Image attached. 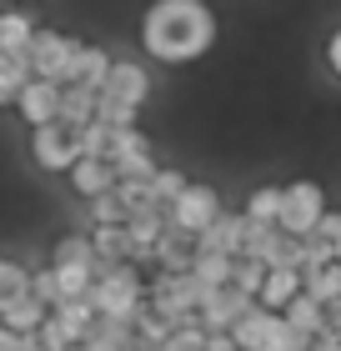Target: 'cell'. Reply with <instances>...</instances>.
Masks as SVG:
<instances>
[{"label":"cell","mask_w":341,"mask_h":351,"mask_svg":"<svg viewBox=\"0 0 341 351\" xmlns=\"http://www.w3.org/2000/svg\"><path fill=\"white\" fill-rule=\"evenodd\" d=\"M110 166H116L121 181H156V156H151V141H145L141 125H126V131H116V141H110Z\"/></svg>","instance_id":"obj_7"},{"label":"cell","mask_w":341,"mask_h":351,"mask_svg":"<svg viewBox=\"0 0 341 351\" xmlns=\"http://www.w3.org/2000/svg\"><path fill=\"white\" fill-rule=\"evenodd\" d=\"M110 66H116V56H110L106 45H86V40H80V51H75V66H71V81H66V86L106 90V81H110Z\"/></svg>","instance_id":"obj_12"},{"label":"cell","mask_w":341,"mask_h":351,"mask_svg":"<svg viewBox=\"0 0 341 351\" xmlns=\"http://www.w3.org/2000/svg\"><path fill=\"white\" fill-rule=\"evenodd\" d=\"M0 351H25V337H15L10 326H0Z\"/></svg>","instance_id":"obj_35"},{"label":"cell","mask_w":341,"mask_h":351,"mask_svg":"<svg viewBox=\"0 0 341 351\" xmlns=\"http://www.w3.org/2000/svg\"><path fill=\"white\" fill-rule=\"evenodd\" d=\"M30 156H36V166L40 171H66L80 161V151H75V131L71 125H40V131H30Z\"/></svg>","instance_id":"obj_8"},{"label":"cell","mask_w":341,"mask_h":351,"mask_svg":"<svg viewBox=\"0 0 341 351\" xmlns=\"http://www.w3.org/2000/svg\"><path fill=\"white\" fill-rule=\"evenodd\" d=\"M145 306L171 326H191L201 322V286L191 271H156V281L145 286Z\"/></svg>","instance_id":"obj_3"},{"label":"cell","mask_w":341,"mask_h":351,"mask_svg":"<svg viewBox=\"0 0 341 351\" xmlns=\"http://www.w3.org/2000/svg\"><path fill=\"white\" fill-rule=\"evenodd\" d=\"M21 296H30V271L21 261H0V311Z\"/></svg>","instance_id":"obj_26"},{"label":"cell","mask_w":341,"mask_h":351,"mask_svg":"<svg viewBox=\"0 0 341 351\" xmlns=\"http://www.w3.org/2000/svg\"><path fill=\"white\" fill-rule=\"evenodd\" d=\"M216 30L206 0H151L141 15V51L161 66H191L216 45Z\"/></svg>","instance_id":"obj_1"},{"label":"cell","mask_w":341,"mask_h":351,"mask_svg":"<svg viewBox=\"0 0 341 351\" xmlns=\"http://www.w3.org/2000/svg\"><path fill=\"white\" fill-rule=\"evenodd\" d=\"M161 351H206V326H201V322L176 326V331H171V341L161 346Z\"/></svg>","instance_id":"obj_31"},{"label":"cell","mask_w":341,"mask_h":351,"mask_svg":"<svg viewBox=\"0 0 341 351\" xmlns=\"http://www.w3.org/2000/svg\"><path fill=\"white\" fill-rule=\"evenodd\" d=\"M71 186H75V196L95 201V196H110V191L121 186V176H116L110 161H91V156H80V161L71 166Z\"/></svg>","instance_id":"obj_14"},{"label":"cell","mask_w":341,"mask_h":351,"mask_svg":"<svg viewBox=\"0 0 341 351\" xmlns=\"http://www.w3.org/2000/svg\"><path fill=\"white\" fill-rule=\"evenodd\" d=\"M281 201H286V191L256 186L246 196V221H256V226H276V221H281Z\"/></svg>","instance_id":"obj_24"},{"label":"cell","mask_w":341,"mask_h":351,"mask_svg":"<svg viewBox=\"0 0 341 351\" xmlns=\"http://www.w3.org/2000/svg\"><path fill=\"white\" fill-rule=\"evenodd\" d=\"M91 301H95V311L101 316H110V322H141V311H145V286H141V276H136V266L126 261V266H106L101 276H95V291H91Z\"/></svg>","instance_id":"obj_2"},{"label":"cell","mask_w":341,"mask_h":351,"mask_svg":"<svg viewBox=\"0 0 341 351\" xmlns=\"http://www.w3.org/2000/svg\"><path fill=\"white\" fill-rule=\"evenodd\" d=\"M327 66H331V75H341V25L331 30V40H327Z\"/></svg>","instance_id":"obj_34"},{"label":"cell","mask_w":341,"mask_h":351,"mask_svg":"<svg viewBox=\"0 0 341 351\" xmlns=\"http://www.w3.org/2000/svg\"><path fill=\"white\" fill-rule=\"evenodd\" d=\"M145 95H151V75H145V66H141V60H116V66H110L106 90H101V101L126 106V110H141Z\"/></svg>","instance_id":"obj_9"},{"label":"cell","mask_w":341,"mask_h":351,"mask_svg":"<svg viewBox=\"0 0 341 351\" xmlns=\"http://www.w3.org/2000/svg\"><path fill=\"white\" fill-rule=\"evenodd\" d=\"M206 351H241L231 331H206Z\"/></svg>","instance_id":"obj_33"},{"label":"cell","mask_w":341,"mask_h":351,"mask_svg":"<svg viewBox=\"0 0 341 351\" xmlns=\"http://www.w3.org/2000/svg\"><path fill=\"white\" fill-rule=\"evenodd\" d=\"M75 51H80L75 36H66V30H40V36L30 40V71H36V81L66 86L71 66H75Z\"/></svg>","instance_id":"obj_5"},{"label":"cell","mask_w":341,"mask_h":351,"mask_svg":"<svg viewBox=\"0 0 341 351\" xmlns=\"http://www.w3.org/2000/svg\"><path fill=\"white\" fill-rule=\"evenodd\" d=\"M71 351H91V346H86V341H80V346H71Z\"/></svg>","instance_id":"obj_37"},{"label":"cell","mask_w":341,"mask_h":351,"mask_svg":"<svg viewBox=\"0 0 341 351\" xmlns=\"http://www.w3.org/2000/svg\"><path fill=\"white\" fill-rule=\"evenodd\" d=\"M301 291H306V271L271 266V271H266V286H261V296H256V301H261L266 311H286V306H291V301H296Z\"/></svg>","instance_id":"obj_15"},{"label":"cell","mask_w":341,"mask_h":351,"mask_svg":"<svg viewBox=\"0 0 341 351\" xmlns=\"http://www.w3.org/2000/svg\"><path fill=\"white\" fill-rule=\"evenodd\" d=\"M281 316H286V322H291V326H296V331H301V337H306V341H316V337H321V331H327V326H331V316H327V306H321V301H316V296H306V291H301L296 301H291V306H286Z\"/></svg>","instance_id":"obj_19"},{"label":"cell","mask_w":341,"mask_h":351,"mask_svg":"<svg viewBox=\"0 0 341 351\" xmlns=\"http://www.w3.org/2000/svg\"><path fill=\"white\" fill-rule=\"evenodd\" d=\"M246 231H251L246 211H241V216H221L206 236H196V251H216V256H241V251H246Z\"/></svg>","instance_id":"obj_13"},{"label":"cell","mask_w":341,"mask_h":351,"mask_svg":"<svg viewBox=\"0 0 341 351\" xmlns=\"http://www.w3.org/2000/svg\"><path fill=\"white\" fill-rule=\"evenodd\" d=\"M40 36L30 10H0V51L5 56H30V40Z\"/></svg>","instance_id":"obj_16"},{"label":"cell","mask_w":341,"mask_h":351,"mask_svg":"<svg viewBox=\"0 0 341 351\" xmlns=\"http://www.w3.org/2000/svg\"><path fill=\"white\" fill-rule=\"evenodd\" d=\"M30 296H36V301H45V306H60V301H66V296H60V281H56V266H45V271H36V276H30Z\"/></svg>","instance_id":"obj_29"},{"label":"cell","mask_w":341,"mask_h":351,"mask_svg":"<svg viewBox=\"0 0 341 351\" xmlns=\"http://www.w3.org/2000/svg\"><path fill=\"white\" fill-rule=\"evenodd\" d=\"M256 306L251 296H241L236 286H221V291H201V326L206 331H231L241 316Z\"/></svg>","instance_id":"obj_11"},{"label":"cell","mask_w":341,"mask_h":351,"mask_svg":"<svg viewBox=\"0 0 341 351\" xmlns=\"http://www.w3.org/2000/svg\"><path fill=\"white\" fill-rule=\"evenodd\" d=\"M156 261H161V271H191L196 266V236L166 226V236H161V246H156Z\"/></svg>","instance_id":"obj_20"},{"label":"cell","mask_w":341,"mask_h":351,"mask_svg":"<svg viewBox=\"0 0 341 351\" xmlns=\"http://www.w3.org/2000/svg\"><path fill=\"white\" fill-rule=\"evenodd\" d=\"M306 296H316L321 306L341 301V261L336 266H321V271H306Z\"/></svg>","instance_id":"obj_25"},{"label":"cell","mask_w":341,"mask_h":351,"mask_svg":"<svg viewBox=\"0 0 341 351\" xmlns=\"http://www.w3.org/2000/svg\"><path fill=\"white\" fill-rule=\"evenodd\" d=\"M327 316H331V331H341V301H331V306H327Z\"/></svg>","instance_id":"obj_36"},{"label":"cell","mask_w":341,"mask_h":351,"mask_svg":"<svg viewBox=\"0 0 341 351\" xmlns=\"http://www.w3.org/2000/svg\"><path fill=\"white\" fill-rule=\"evenodd\" d=\"M60 95H66V86L56 81H30L21 90V101H15V110H21V121L30 125V131H40V125H56L60 121Z\"/></svg>","instance_id":"obj_10"},{"label":"cell","mask_w":341,"mask_h":351,"mask_svg":"<svg viewBox=\"0 0 341 351\" xmlns=\"http://www.w3.org/2000/svg\"><path fill=\"white\" fill-rule=\"evenodd\" d=\"M95 116H101V90H86V86H66V95H60V125H71V131H80V125H91Z\"/></svg>","instance_id":"obj_18"},{"label":"cell","mask_w":341,"mask_h":351,"mask_svg":"<svg viewBox=\"0 0 341 351\" xmlns=\"http://www.w3.org/2000/svg\"><path fill=\"white\" fill-rule=\"evenodd\" d=\"M51 266H91V271H101V256H95V241H91V236H60Z\"/></svg>","instance_id":"obj_23"},{"label":"cell","mask_w":341,"mask_h":351,"mask_svg":"<svg viewBox=\"0 0 341 351\" xmlns=\"http://www.w3.org/2000/svg\"><path fill=\"white\" fill-rule=\"evenodd\" d=\"M311 236H316V241H327V246H336V256H341V211H327Z\"/></svg>","instance_id":"obj_32"},{"label":"cell","mask_w":341,"mask_h":351,"mask_svg":"<svg viewBox=\"0 0 341 351\" xmlns=\"http://www.w3.org/2000/svg\"><path fill=\"white\" fill-rule=\"evenodd\" d=\"M266 271H271V266H261V261H246V256H236V281H231V286H236L241 296H251V301H256V296H261V286H266Z\"/></svg>","instance_id":"obj_27"},{"label":"cell","mask_w":341,"mask_h":351,"mask_svg":"<svg viewBox=\"0 0 341 351\" xmlns=\"http://www.w3.org/2000/svg\"><path fill=\"white\" fill-rule=\"evenodd\" d=\"M321 216H327V196H321V186L316 181H291L276 226H281L286 236H301V241H306V236L321 226Z\"/></svg>","instance_id":"obj_6"},{"label":"cell","mask_w":341,"mask_h":351,"mask_svg":"<svg viewBox=\"0 0 341 351\" xmlns=\"http://www.w3.org/2000/svg\"><path fill=\"white\" fill-rule=\"evenodd\" d=\"M45 322H51V306L36 301V296H21V301H10V306L0 311V326H10L15 337H36Z\"/></svg>","instance_id":"obj_17"},{"label":"cell","mask_w":341,"mask_h":351,"mask_svg":"<svg viewBox=\"0 0 341 351\" xmlns=\"http://www.w3.org/2000/svg\"><path fill=\"white\" fill-rule=\"evenodd\" d=\"M201 291H221V286L236 281V256H216V251H196V266H191Z\"/></svg>","instance_id":"obj_22"},{"label":"cell","mask_w":341,"mask_h":351,"mask_svg":"<svg viewBox=\"0 0 341 351\" xmlns=\"http://www.w3.org/2000/svg\"><path fill=\"white\" fill-rule=\"evenodd\" d=\"M151 186H156V201H161V206H171V201H176V196H181V191H186L191 181H186V176H181V171H176V166H161Z\"/></svg>","instance_id":"obj_30"},{"label":"cell","mask_w":341,"mask_h":351,"mask_svg":"<svg viewBox=\"0 0 341 351\" xmlns=\"http://www.w3.org/2000/svg\"><path fill=\"white\" fill-rule=\"evenodd\" d=\"M166 221H171L176 231H186V236H206V231L221 221V196H216V186L191 181L181 196L166 206Z\"/></svg>","instance_id":"obj_4"},{"label":"cell","mask_w":341,"mask_h":351,"mask_svg":"<svg viewBox=\"0 0 341 351\" xmlns=\"http://www.w3.org/2000/svg\"><path fill=\"white\" fill-rule=\"evenodd\" d=\"M36 81V71H30V56H5L0 51V110L21 101V90Z\"/></svg>","instance_id":"obj_21"},{"label":"cell","mask_w":341,"mask_h":351,"mask_svg":"<svg viewBox=\"0 0 341 351\" xmlns=\"http://www.w3.org/2000/svg\"><path fill=\"white\" fill-rule=\"evenodd\" d=\"M91 221H95V226H126V221H131V211H126L121 196L110 191V196H95V201H91Z\"/></svg>","instance_id":"obj_28"}]
</instances>
